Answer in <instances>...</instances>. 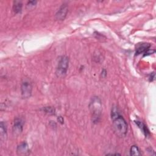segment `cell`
Returning <instances> with one entry per match:
<instances>
[{"mask_svg":"<svg viewBox=\"0 0 156 156\" xmlns=\"http://www.w3.org/2000/svg\"><path fill=\"white\" fill-rule=\"evenodd\" d=\"M111 117L114 131L119 137H124L128 132V126L126 121L120 115L118 109L113 108L111 112Z\"/></svg>","mask_w":156,"mask_h":156,"instance_id":"1","label":"cell"},{"mask_svg":"<svg viewBox=\"0 0 156 156\" xmlns=\"http://www.w3.org/2000/svg\"><path fill=\"white\" fill-rule=\"evenodd\" d=\"M89 108L93 122L94 123H98L101 119L103 111L102 103L101 99L97 96L93 97L89 104Z\"/></svg>","mask_w":156,"mask_h":156,"instance_id":"2","label":"cell"},{"mask_svg":"<svg viewBox=\"0 0 156 156\" xmlns=\"http://www.w3.org/2000/svg\"><path fill=\"white\" fill-rule=\"evenodd\" d=\"M69 66V58L67 56H62L58 62L56 74L58 77H64L67 72Z\"/></svg>","mask_w":156,"mask_h":156,"instance_id":"3","label":"cell"},{"mask_svg":"<svg viewBox=\"0 0 156 156\" xmlns=\"http://www.w3.org/2000/svg\"><path fill=\"white\" fill-rule=\"evenodd\" d=\"M33 85L28 81H23L21 85V93L23 98L27 99L32 95Z\"/></svg>","mask_w":156,"mask_h":156,"instance_id":"4","label":"cell"},{"mask_svg":"<svg viewBox=\"0 0 156 156\" xmlns=\"http://www.w3.org/2000/svg\"><path fill=\"white\" fill-rule=\"evenodd\" d=\"M23 124H24V122L21 118H15L13 126V133L14 135H18L21 133L23 128Z\"/></svg>","mask_w":156,"mask_h":156,"instance_id":"5","label":"cell"},{"mask_svg":"<svg viewBox=\"0 0 156 156\" xmlns=\"http://www.w3.org/2000/svg\"><path fill=\"white\" fill-rule=\"evenodd\" d=\"M68 11V6L66 4L62 5L56 14V18L59 21L64 20L67 15Z\"/></svg>","mask_w":156,"mask_h":156,"instance_id":"6","label":"cell"},{"mask_svg":"<svg viewBox=\"0 0 156 156\" xmlns=\"http://www.w3.org/2000/svg\"><path fill=\"white\" fill-rule=\"evenodd\" d=\"M151 47V45L147 43H142L138 44L136 48L135 54L139 55V54H144L147 50H149Z\"/></svg>","mask_w":156,"mask_h":156,"instance_id":"7","label":"cell"},{"mask_svg":"<svg viewBox=\"0 0 156 156\" xmlns=\"http://www.w3.org/2000/svg\"><path fill=\"white\" fill-rule=\"evenodd\" d=\"M29 147L26 143L23 142L18 146L17 152L19 155H25L29 152Z\"/></svg>","mask_w":156,"mask_h":156,"instance_id":"8","label":"cell"},{"mask_svg":"<svg viewBox=\"0 0 156 156\" xmlns=\"http://www.w3.org/2000/svg\"><path fill=\"white\" fill-rule=\"evenodd\" d=\"M0 137L1 140H5L7 137V127L4 122L0 123Z\"/></svg>","mask_w":156,"mask_h":156,"instance_id":"9","label":"cell"},{"mask_svg":"<svg viewBox=\"0 0 156 156\" xmlns=\"http://www.w3.org/2000/svg\"><path fill=\"white\" fill-rule=\"evenodd\" d=\"M135 123L138 126V128L141 129V130L143 132V133L146 137H147L150 135V131L148 130L147 126L145 125V124L142 122V121H136Z\"/></svg>","mask_w":156,"mask_h":156,"instance_id":"10","label":"cell"},{"mask_svg":"<svg viewBox=\"0 0 156 156\" xmlns=\"http://www.w3.org/2000/svg\"><path fill=\"white\" fill-rule=\"evenodd\" d=\"M23 7V4L21 1H15L13 4V11L15 13H19L21 12Z\"/></svg>","mask_w":156,"mask_h":156,"instance_id":"11","label":"cell"},{"mask_svg":"<svg viewBox=\"0 0 156 156\" xmlns=\"http://www.w3.org/2000/svg\"><path fill=\"white\" fill-rule=\"evenodd\" d=\"M140 150L137 146H132L130 149V155H141Z\"/></svg>","mask_w":156,"mask_h":156,"instance_id":"12","label":"cell"},{"mask_svg":"<svg viewBox=\"0 0 156 156\" xmlns=\"http://www.w3.org/2000/svg\"><path fill=\"white\" fill-rule=\"evenodd\" d=\"M43 109L45 113L50 115H54L56 112L55 109L52 107H45Z\"/></svg>","mask_w":156,"mask_h":156,"instance_id":"13","label":"cell"},{"mask_svg":"<svg viewBox=\"0 0 156 156\" xmlns=\"http://www.w3.org/2000/svg\"><path fill=\"white\" fill-rule=\"evenodd\" d=\"M37 1H29L27 4V7L29 9H31V8H33V7H34L35 6V5L37 4Z\"/></svg>","mask_w":156,"mask_h":156,"instance_id":"14","label":"cell"},{"mask_svg":"<svg viewBox=\"0 0 156 156\" xmlns=\"http://www.w3.org/2000/svg\"><path fill=\"white\" fill-rule=\"evenodd\" d=\"M155 52V50H147L145 53H144V56H149L151 55V54H153Z\"/></svg>","mask_w":156,"mask_h":156,"instance_id":"15","label":"cell"},{"mask_svg":"<svg viewBox=\"0 0 156 156\" xmlns=\"http://www.w3.org/2000/svg\"><path fill=\"white\" fill-rule=\"evenodd\" d=\"M101 75H102L103 77H105L106 76L107 72H106V70L105 69H104L102 71V73H101Z\"/></svg>","mask_w":156,"mask_h":156,"instance_id":"16","label":"cell"},{"mask_svg":"<svg viewBox=\"0 0 156 156\" xmlns=\"http://www.w3.org/2000/svg\"><path fill=\"white\" fill-rule=\"evenodd\" d=\"M154 78H155V74H154V73H151V74L150 77V81H152L154 79Z\"/></svg>","mask_w":156,"mask_h":156,"instance_id":"17","label":"cell"},{"mask_svg":"<svg viewBox=\"0 0 156 156\" xmlns=\"http://www.w3.org/2000/svg\"><path fill=\"white\" fill-rule=\"evenodd\" d=\"M57 120H58L59 123H60L62 124L64 123V119H63V118H62V116H59V118H57Z\"/></svg>","mask_w":156,"mask_h":156,"instance_id":"18","label":"cell"},{"mask_svg":"<svg viewBox=\"0 0 156 156\" xmlns=\"http://www.w3.org/2000/svg\"><path fill=\"white\" fill-rule=\"evenodd\" d=\"M106 155H121L120 154H118V153H111V154H107Z\"/></svg>","mask_w":156,"mask_h":156,"instance_id":"19","label":"cell"}]
</instances>
